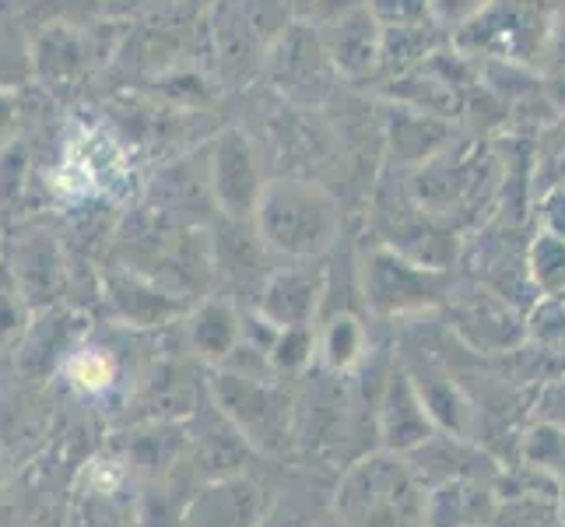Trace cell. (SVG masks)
I'll return each instance as SVG.
<instances>
[{"mask_svg": "<svg viewBox=\"0 0 565 527\" xmlns=\"http://www.w3.org/2000/svg\"><path fill=\"white\" fill-rule=\"evenodd\" d=\"M338 527H428V489L412 461L390 451L359 457L338 482Z\"/></svg>", "mask_w": 565, "mask_h": 527, "instance_id": "6da1fadb", "label": "cell"}, {"mask_svg": "<svg viewBox=\"0 0 565 527\" xmlns=\"http://www.w3.org/2000/svg\"><path fill=\"white\" fill-rule=\"evenodd\" d=\"M253 232L267 253H278L285 261H313L334 246L341 208L334 193L313 180H275L267 183L253 214Z\"/></svg>", "mask_w": 565, "mask_h": 527, "instance_id": "7a4b0ae2", "label": "cell"}, {"mask_svg": "<svg viewBox=\"0 0 565 527\" xmlns=\"http://www.w3.org/2000/svg\"><path fill=\"white\" fill-rule=\"evenodd\" d=\"M412 201L428 222L454 232L499 190V155L484 141H457L412 176Z\"/></svg>", "mask_w": 565, "mask_h": 527, "instance_id": "3957f363", "label": "cell"}, {"mask_svg": "<svg viewBox=\"0 0 565 527\" xmlns=\"http://www.w3.org/2000/svg\"><path fill=\"white\" fill-rule=\"evenodd\" d=\"M548 32H552V8L481 4L457 32H450V43L463 56H478V61L484 56V64L544 71Z\"/></svg>", "mask_w": 565, "mask_h": 527, "instance_id": "277c9868", "label": "cell"}, {"mask_svg": "<svg viewBox=\"0 0 565 527\" xmlns=\"http://www.w3.org/2000/svg\"><path fill=\"white\" fill-rule=\"evenodd\" d=\"M362 296L376 317H407L454 296L446 271L425 267L404 253L376 243L362 257Z\"/></svg>", "mask_w": 565, "mask_h": 527, "instance_id": "5b68a950", "label": "cell"}, {"mask_svg": "<svg viewBox=\"0 0 565 527\" xmlns=\"http://www.w3.org/2000/svg\"><path fill=\"white\" fill-rule=\"evenodd\" d=\"M211 394L225 412V419L236 425L239 440H246L249 446H257L264 454H275L291 443L288 398L270 387V380H246L222 369L211 380Z\"/></svg>", "mask_w": 565, "mask_h": 527, "instance_id": "8992f818", "label": "cell"}, {"mask_svg": "<svg viewBox=\"0 0 565 527\" xmlns=\"http://www.w3.org/2000/svg\"><path fill=\"white\" fill-rule=\"evenodd\" d=\"M204 162H207L211 198L222 219L236 225H253V214H257L260 198L267 190L253 141L239 127H225L218 138L207 145Z\"/></svg>", "mask_w": 565, "mask_h": 527, "instance_id": "52a82bcc", "label": "cell"}, {"mask_svg": "<svg viewBox=\"0 0 565 527\" xmlns=\"http://www.w3.org/2000/svg\"><path fill=\"white\" fill-rule=\"evenodd\" d=\"M317 39L327 53L330 67L341 77H369L380 71L383 56V25L373 8H334V14L317 22Z\"/></svg>", "mask_w": 565, "mask_h": 527, "instance_id": "ba28073f", "label": "cell"}, {"mask_svg": "<svg viewBox=\"0 0 565 527\" xmlns=\"http://www.w3.org/2000/svg\"><path fill=\"white\" fill-rule=\"evenodd\" d=\"M267 11L275 8H222V14H214L211 39H214V53H218V64L225 67L228 77H246L257 71L264 56H270L281 32L288 29V18L278 22H267Z\"/></svg>", "mask_w": 565, "mask_h": 527, "instance_id": "9c48e42d", "label": "cell"}, {"mask_svg": "<svg viewBox=\"0 0 565 527\" xmlns=\"http://www.w3.org/2000/svg\"><path fill=\"white\" fill-rule=\"evenodd\" d=\"M376 433L383 451L401 457H412L439 433L412 373H404V369H394L383 383V394L376 404Z\"/></svg>", "mask_w": 565, "mask_h": 527, "instance_id": "30bf717a", "label": "cell"}, {"mask_svg": "<svg viewBox=\"0 0 565 527\" xmlns=\"http://www.w3.org/2000/svg\"><path fill=\"white\" fill-rule=\"evenodd\" d=\"M327 296L323 271L285 267L267 275L257 296V317L275 330H313Z\"/></svg>", "mask_w": 565, "mask_h": 527, "instance_id": "8fae6325", "label": "cell"}, {"mask_svg": "<svg viewBox=\"0 0 565 527\" xmlns=\"http://www.w3.org/2000/svg\"><path fill=\"white\" fill-rule=\"evenodd\" d=\"M489 527H565L558 485L523 467V475L495 478V503Z\"/></svg>", "mask_w": 565, "mask_h": 527, "instance_id": "7c38bea8", "label": "cell"}, {"mask_svg": "<svg viewBox=\"0 0 565 527\" xmlns=\"http://www.w3.org/2000/svg\"><path fill=\"white\" fill-rule=\"evenodd\" d=\"M270 64V74H275V82L281 92H291V95H313L323 88V82L330 77V61L320 46L317 32L309 25H291L281 32V39L275 43L267 56Z\"/></svg>", "mask_w": 565, "mask_h": 527, "instance_id": "4fadbf2b", "label": "cell"}, {"mask_svg": "<svg viewBox=\"0 0 565 527\" xmlns=\"http://www.w3.org/2000/svg\"><path fill=\"white\" fill-rule=\"evenodd\" d=\"M8 267L22 288V299L29 303V309H46L50 303H56L64 288V257L61 246H56L53 236H43V232H29L11 250Z\"/></svg>", "mask_w": 565, "mask_h": 527, "instance_id": "5bb4252c", "label": "cell"}, {"mask_svg": "<svg viewBox=\"0 0 565 527\" xmlns=\"http://www.w3.org/2000/svg\"><path fill=\"white\" fill-rule=\"evenodd\" d=\"M454 309V324L460 327V335L471 341L475 348L484 351H502L513 348L523 338V324L513 314V306H505L495 292H471L467 299H446Z\"/></svg>", "mask_w": 565, "mask_h": 527, "instance_id": "9a60e30c", "label": "cell"}, {"mask_svg": "<svg viewBox=\"0 0 565 527\" xmlns=\"http://www.w3.org/2000/svg\"><path fill=\"white\" fill-rule=\"evenodd\" d=\"M264 517L260 489L246 478H218L190 503L183 527H257Z\"/></svg>", "mask_w": 565, "mask_h": 527, "instance_id": "2e32d148", "label": "cell"}, {"mask_svg": "<svg viewBox=\"0 0 565 527\" xmlns=\"http://www.w3.org/2000/svg\"><path fill=\"white\" fill-rule=\"evenodd\" d=\"M106 288H109V303L116 309V317L134 327H159L186 309V299L172 296V292L141 278L138 271H130V267H116L106 278Z\"/></svg>", "mask_w": 565, "mask_h": 527, "instance_id": "e0dca14e", "label": "cell"}, {"mask_svg": "<svg viewBox=\"0 0 565 527\" xmlns=\"http://www.w3.org/2000/svg\"><path fill=\"white\" fill-rule=\"evenodd\" d=\"M386 138H390V148L397 151V162L415 166V169H422L425 162H433L436 155H443L446 148L460 141L457 130L446 120H439V116H428V113H418V109H407V106L390 109Z\"/></svg>", "mask_w": 565, "mask_h": 527, "instance_id": "ac0fdd59", "label": "cell"}, {"mask_svg": "<svg viewBox=\"0 0 565 527\" xmlns=\"http://www.w3.org/2000/svg\"><path fill=\"white\" fill-rule=\"evenodd\" d=\"M186 330H190L193 348H198L204 359H214V362H225L232 351L239 348V341H243L239 314L228 303H222V299H204L190 314Z\"/></svg>", "mask_w": 565, "mask_h": 527, "instance_id": "d6986e66", "label": "cell"}, {"mask_svg": "<svg viewBox=\"0 0 565 527\" xmlns=\"http://www.w3.org/2000/svg\"><path fill=\"white\" fill-rule=\"evenodd\" d=\"M369 351V335H365V324L341 309V314L330 317L320 330H317V356L323 362V369L330 373H348L355 369Z\"/></svg>", "mask_w": 565, "mask_h": 527, "instance_id": "ffe728a7", "label": "cell"}, {"mask_svg": "<svg viewBox=\"0 0 565 527\" xmlns=\"http://www.w3.org/2000/svg\"><path fill=\"white\" fill-rule=\"evenodd\" d=\"M523 467L555 485H565V429L552 422H534L520 440Z\"/></svg>", "mask_w": 565, "mask_h": 527, "instance_id": "44dd1931", "label": "cell"}, {"mask_svg": "<svg viewBox=\"0 0 565 527\" xmlns=\"http://www.w3.org/2000/svg\"><path fill=\"white\" fill-rule=\"evenodd\" d=\"M527 275L541 296H565V240L537 229V236L527 246Z\"/></svg>", "mask_w": 565, "mask_h": 527, "instance_id": "7402d4cb", "label": "cell"}, {"mask_svg": "<svg viewBox=\"0 0 565 527\" xmlns=\"http://www.w3.org/2000/svg\"><path fill=\"white\" fill-rule=\"evenodd\" d=\"M85 39L71 32V29H61L53 25L39 35V46H35V64L46 77H67V74H77L82 67V56H85Z\"/></svg>", "mask_w": 565, "mask_h": 527, "instance_id": "603a6c76", "label": "cell"}, {"mask_svg": "<svg viewBox=\"0 0 565 527\" xmlns=\"http://www.w3.org/2000/svg\"><path fill=\"white\" fill-rule=\"evenodd\" d=\"M61 348H64V327L61 317H50L43 324L29 327V341L22 351V369L32 373H50V369L61 362Z\"/></svg>", "mask_w": 565, "mask_h": 527, "instance_id": "cb8c5ba5", "label": "cell"}, {"mask_svg": "<svg viewBox=\"0 0 565 527\" xmlns=\"http://www.w3.org/2000/svg\"><path fill=\"white\" fill-rule=\"evenodd\" d=\"M29 303L22 299V288H18L8 261H0V348L14 345L18 338L29 330Z\"/></svg>", "mask_w": 565, "mask_h": 527, "instance_id": "d4e9b609", "label": "cell"}, {"mask_svg": "<svg viewBox=\"0 0 565 527\" xmlns=\"http://www.w3.org/2000/svg\"><path fill=\"white\" fill-rule=\"evenodd\" d=\"M562 180H565V127H562V134H555V138L544 145L541 155H534V190L541 193Z\"/></svg>", "mask_w": 565, "mask_h": 527, "instance_id": "484cf974", "label": "cell"}, {"mask_svg": "<svg viewBox=\"0 0 565 527\" xmlns=\"http://www.w3.org/2000/svg\"><path fill=\"white\" fill-rule=\"evenodd\" d=\"M537 219L541 232H552V236L565 240V180L537 193Z\"/></svg>", "mask_w": 565, "mask_h": 527, "instance_id": "4316f807", "label": "cell"}, {"mask_svg": "<svg viewBox=\"0 0 565 527\" xmlns=\"http://www.w3.org/2000/svg\"><path fill=\"white\" fill-rule=\"evenodd\" d=\"M544 71H552V77H565V4L552 8V32H548V53H544Z\"/></svg>", "mask_w": 565, "mask_h": 527, "instance_id": "83f0119b", "label": "cell"}, {"mask_svg": "<svg viewBox=\"0 0 565 527\" xmlns=\"http://www.w3.org/2000/svg\"><path fill=\"white\" fill-rule=\"evenodd\" d=\"M537 422H552L565 429V383H555L537 401Z\"/></svg>", "mask_w": 565, "mask_h": 527, "instance_id": "f1b7e54d", "label": "cell"}, {"mask_svg": "<svg viewBox=\"0 0 565 527\" xmlns=\"http://www.w3.org/2000/svg\"><path fill=\"white\" fill-rule=\"evenodd\" d=\"M18 113H14V99L8 92H0V145H8V138L14 134Z\"/></svg>", "mask_w": 565, "mask_h": 527, "instance_id": "f546056e", "label": "cell"}]
</instances>
